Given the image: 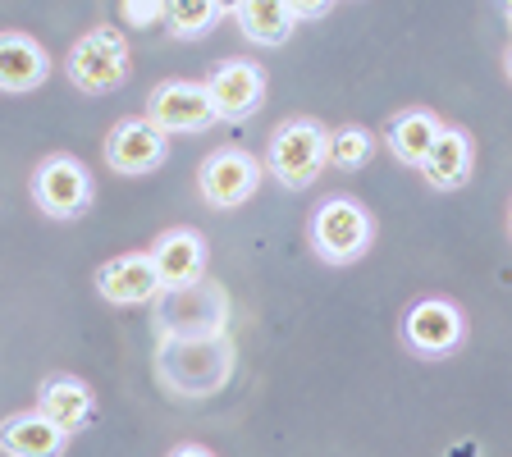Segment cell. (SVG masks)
<instances>
[{
    "label": "cell",
    "mask_w": 512,
    "mask_h": 457,
    "mask_svg": "<svg viewBox=\"0 0 512 457\" xmlns=\"http://www.w3.org/2000/svg\"><path fill=\"white\" fill-rule=\"evenodd\" d=\"M234 375V343L220 339H160L156 348V380L174 398H211Z\"/></svg>",
    "instance_id": "obj_1"
},
{
    "label": "cell",
    "mask_w": 512,
    "mask_h": 457,
    "mask_svg": "<svg viewBox=\"0 0 512 457\" xmlns=\"http://www.w3.org/2000/svg\"><path fill=\"white\" fill-rule=\"evenodd\" d=\"M330 165V128L320 124L316 115H288L275 124L266 142V160L261 170L275 174L279 188L288 192H307L311 183L325 174Z\"/></svg>",
    "instance_id": "obj_2"
},
{
    "label": "cell",
    "mask_w": 512,
    "mask_h": 457,
    "mask_svg": "<svg viewBox=\"0 0 512 457\" xmlns=\"http://www.w3.org/2000/svg\"><path fill=\"white\" fill-rule=\"evenodd\" d=\"M311 252L325 266H352L375 247V215L366 202H357L352 192H334L311 211L307 224Z\"/></svg>",
    "instance_id": "obj_3"
},
{
    "label": "cell",
    "mask_w": 512,
    "mask_h": 457,
    "mask_svg": "<svg viewBox=\"0 0 512 457\" xmlns=\"http://www.w3.org/2000/svg\"><path fill=\"white\" fill-rule=\"evenodd\" d=\"M160 339H220L229 334V293L215 279L188 288H165L151 302Z\"/></svg>",
    "instance_id": "obj_4"
},
{
    "label": "cell",
    "mask_w": 512,
    "mask_h": 457,
    "mask_svg": "<svg viewBox=\"0 0 512 457\" xmlns=\"http://www.w3.org/2000/svg\"><path fill=\"white\" fill-rule=\"evenodd\" d=\"M64 74L83 96H106L119 92L133 74V51H128V37L119 28H87L74 37L69 55H64Z\"/></svg>",
    "instance_id": "obj_5"
},
{
    "label": "cell",
    "mask_w": 512,
    "mask_h": 457,
    "mask_svg": "<svg viewBox=\"0 0 512 457\" xmlns=\"http://www.w3.org/2000/svg\"><path fill=\"white\" fill-rule=\"evenodd\" d=\"M32 202L46 220H78L87 215V206L96 202V179L78 156L69 151H51L42 156V165L32 170Z\"/></svg>",
    "instance_id": "obj_6"
},
{
    "label": "cell",
    "mask_w": 512,
    "mask_h": 457,
    "mask_svg": "<svg viewBox=\"0 0 512 457\" xmlns=\"http://www.w3.org/2000/svg\"><path fill=\"white\" fill-rule=\"evenodd\" d=\"M261 179H266L261 160L247 147H238V142L215 147L197 165V192H202V202L211 211H238V206H247L261 192Z\"/></svg>",
    "instance_id": "obj_7"
},
{
    "label": "cell",
    "mask_w": 512,
    "mask_h": 457,
    "mask_svg": "<svg viewBox=\"0 0 512 457\" xmlns=\"http://www.w3.org/2000/svg\"><path fill=\"white\" fill-rule=\"evenodd\" d=\"M206 96H211L215 124H243L256 110L266 106V69L256 60H243V55H229V60L211 64V74L202 78Z\"/></svg>",
    "instance_id": "obj_8"
},
{
    "label": "cell",
    "mask_w": 512,
    "mask_h": 457,
    "mask_svg": "<svg viewBox=\"0 0 512 457\" xmlns=\"http://www.w3.org/2000/svg\"><path fill=\"white\" fill-rule=\"evenodd\" d=\"M467 343V311L453 298H421L403 311V348L416 357H448Z\"/></svg>",
    "instance_id": "obj_9"
},
{
    "label": "cell",
    "mask_w": 512,
    "mask_h": 457,
    "mask_svg": "<svg viewBox=\"0 0 512 457\" xmlns=\"http://www.w3.org/2000/svg\"><path fill=\"white\" fill-rule=\"evenodd\" d=\"M142 119L160 128L165 138H174V133H206L215 124V110L202 78H165V83L151 87Z\"/></svg>",
    "instance_id": "obj_10"
},
{
    "label": "cell",
    "mask_w": 512,
    "mask_h": 457,
    "mask_svg": "<svg viewBox=\"0 0 512 457\" xmlns=\"http://www.w3.org/2000/svg\"><path fill=\"white\" fill-rule=\"evenodd\" d=\"M147 261L156 270V284L160 293L165 288H188V284H202L206 266H211V243H206L202 229L192 224H174L165 234H156V243L147 247Z\"/></svg>",
    "instance_id": "obj_11"
},
{
    "label": "cell",
    "mask_w": 512,
    "mask_h": 457,
    "mask_svg": "<svg viewBox=\"0 0 512 457\" xmlns=\"http://www.w3.org/2000/svg\"><path fill=\"white\" fill-rule=\"evenodd\" d=\"M165 160H170V138L142 115L115 119V128L106 133V170L124 174V179H147Z\"/></svg>",
    "instance_id": "obj_12"
},
{
    "label": "cell",
    "mask_w": 512,
    "mask_h": 457,
    "mask_svg": "<svg viewBox=\"0 0 512 457\" xmlns=\"http://www.w3.org/2000/svg\"><path fill=\"white\" fill-rule=\"evenodd\" d=\"M37 412H42L55 430H64V435L74 439L78 430H87L96 421V389L69 371H51L37 384Z\"/></svg>",
    "instance_id": "obj_13"
},
{
    "label": "cell",
    "mask_w": 512,
    "mask_h": 457,
    "mask_svg": "<svg viewBox=\"0 0 512 457\" xmlns=\"http://www.w3.org/2000/svg\"><path fill=\"white\" fill-rule=\"evenodd\" d=\"M96 293H101L110 307L156 302L160 284H156V270H151L147 252H124V256H110L106 266H96Z\"/></svg>",
    "instance_id": "obj_14"
},
{
    "label": "cell",
    "mask_w": 512,
    "mask_h": 457,
    "mask_svg": "<svg viewBox=\"0 0 512 457\" xmlns=\"http://www.w3.org/2000/svg\"><path fill=\"white\" fill-rule=\"evenodd\" d=\"M46 78H51V55H46V46L19 28L0 32V92H10V96L37 92Z\"/></svg>",
    "instance_id": "obj_15"
},
{
    "label": "cell",
    "mask_w": 512,
    "mask_h": 457,
    "mask_svg": "<svg viewBox=\"0 0 512 457\" xmlns=\"http://www.w3.org/2000/svg\"><path fill=\"white\" fill-rule=\"evenodd\" d=\"M421 174H426V183L435 192H458L471 183V174H476V142H471L467 128L458 124H444V133L435 138V147H430L426 165H421Z\"/></svg>",
    "instance_id": "obj_16"
},
{
    "label": "cell",
    "mask_w": 512,
    "mask_h": 457,
    "mask_svg": "<svg viewBox=\"0 0 512 457\" xmlns=\"http://www.w3.org/2000/svg\"><path fill=\"white\" fill-rule=\"evenodd\" d=\"M439 133H444V119L430 106H403L384 124V147L394 151V160H403L407 170H421Z\"/></svg>",
    "instance_id": "obj_17"
},
{
    "label": "cell",
    "mask_w": 512,
    "mask_h": 457,
    "mask_svg": "<svg viewBox=\"0 0 512 457\" xmlns=\"http://www.w3.org/2000/svg\"><path fill=\"white\" fill-rule=\"evenodd\" d=\"M0 453L5 457H64L69 453V435L55 430L37 407H23L0 421Z\"/></svg>",
    "instance_id": "obj_18"
},
{
    "label": "cell",
    "mask_w": 512,
    "mask_h": 457,
    "mask_svg": "<svg viewBox=\"0 0 512 457\" xmlns=\"http://www.w3.org/2000/svg\"><path fill=\"white\" fill-rule=\"evenodd\" d=\"M229 19L238 23V32H243L247 42L266 46V51L284 46L298 32V19L288 14L284 0H238V5H229Z\"/></svg>",
    "instance_id": "obj_19"
},
{
    "label": "cell",
    "mask_w": 512,
    "mask_h": 457,
    "mask_svg": "<svg viewBox=\"0 0 512 457\" xmlns=\"http://www.w3.org/2000/svg\"><path fill=\"white\" fill-rule=\"evenodd\" d=\"M224 14H229V5H220V0H170L165 5V28H170L174 42H202Z\"/></svg>",
    "instance_id": "obj_20"
},
{
    "label": "cell",
    "mask_w": 512,
    "mask_h": 457,
    "mask_svg": "<svg viewBox=\"0 0 512 457\" xmlns=\"http://www.w3.org/2000/svg\"><path fill=\"white\" fill-rule=\"evenodd\" d=\"M375 147H380V138H375L366 124L330 128V165L334 170H362V165H371Z\"/></svg>",
    "instance_id": "obj_21"
},
{
    "label": "cell",
    "mask_w": 512,
    "mask_h": 457,
    "mask_svg": "<svg viewBox=\"0 0 512 457\" xmlns=\"http://www.w3.org/2000/svg\"><path fill=\"white\" fill-rule=\"evenodd\" d=\"M165 5L170 0H124L119 14H124L128 28H156V23H165Z\"/></svg>",
    "instance_id": "obj_22"
},
{
    "label": "cell",
    "mask_w": 512,
    "mask_h": 457,
    "mask_svg": "<svg viewBox=\"0 0 512 457\" xmlns=\"http://www.w3.org/2000/svg\"><path fill=\"white\" fill-rule=\"evenodd\" d=\"M330 10H334L330 0H288V14H293V19H325Z\"/></svg>",
    "instance_id": "obj_23"
},
{
    "label": "cell",
    "mask_w": 512,
    "mask_h": 457,
    "mask_svg": "<svg viewBox=\"0 0 512 457\" xmlns=\"http://www.w3.org/2000/svg\"><path fill=\"white\" fill-rule=\"evenodd\" d=\"M165 457H215V453L206 444H179V448H170Z\"/></svg>",
    "instance_id": "obj_24"
}]
</instances>
